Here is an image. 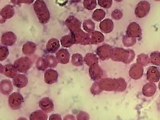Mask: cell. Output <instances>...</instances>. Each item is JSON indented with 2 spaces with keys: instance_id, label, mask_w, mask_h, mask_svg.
<instances>
[{
  "instance_id": "obj_5",
  "label": "cell",
  "mask_w": 160,
  "mask_h": 120,
  "mask_svg": "<svg viewBox=\"0 0 160 120\" xmlns=\"http://www.w3.org/2000/svg\"><path fill=\"white\" fill-rule=\"evenodd\" d=\"M24 102V98L22 95L18 92H14L11 93L8 98V104L11 109L16 110L19 109Z\"/></svg>"
},
{
  "instance_id": "obj_40",
  "label": "cell",
  "mask_w": 160,
  "mask_h": 120,
  "mask_svg": "<svg viewBox=\"0 0 160 120\" xmlns=\"http://www.w3.org/2000/svg\"><path fill=\"white\" fill-rule=\"evenodd\" d=\"M48 61L49 67L50 68H55L58 64V61L56 58L53 56H48L46 58Z\"/></svg>"
},
{
  "instance_id": "obj_13",
  "label": "cell",
  "mask_w": 160,
  "mask_h": 120,
  "mask_svg": "<svg viewBox=\"0 0 160 120\" xmlns=\"http://www.w3.org/2000/svg\"><path fill=\"white\" fill-rule=\"evenodd\" d=\"M16 36L14 32L11 31H8L2 34L1 38V42L3 45L10 46L16 42Z\"/></svg>"
},
{
  "instance_id": "obj_47",
  "label": "cell",
  "mask_w": 160,
  "mask_h": 120,
  "mask_svg": "<svg viewBox=\"0 0 160 120\" xmlns=\"http://www.w3.org/2000/svg\"><path fill=\"white\" fill-rule=\"evenodd\" d=\"M57 3L60 4V6H64V4L68 1V0H57Z\"/></svg>"
},
{
  "instance_id": "obj_11",
  "label": "cell",
  "mask_w": 160,
  "mask_h": 120,
  "mask_svg": "<svg viewBox=\"0 0 160 120\" xmlns=\"http://www.w3.org/2000/svg\"><path fill=\"white\" fill-rule=\"evenodd\" d=\"M146 78L151 82H157L160 79V72L155 66H150L146 72Z\"/></svg>"
},
{
  "instance_id": "obj_21",
  "label": "cell",
  "mask_w": 160,
  "mask_h": 120,
  "mask_svg": "<svg viewBox=\"0 0 160 120\" xmlns=\"http://www.w3.org/2000/svg\"><path fill=\"white\" fill-rule=\"evenodd\" d=\"M13 89L10 80L4 79L0 82V92L4 95H9Z\"/></svg>"
},
{
  "instance_id": "obj_19",
  "label": "cell",
  "mask_w": 160,
  "mask_h": 120,
  "mask_svg": "<svg viewBox=\"0 0 160 120\" xmlns=\"http://www.w3.org/2000/svg\"><path fill=\"white\" fill-rule=\"evenodd\" d=\"M99 28L102 32L104 33H109L112 32L114 29L113 21L109 18L105 19L100 22Z\"/></svg>"
},
{
  "instance_id": "obj_50",
  "label": "cell",
  "mask_w": 160,
  "mask_h": 120,
  "mask_svg": "<svg viewBox=\"0 0 160 120\" xmlns=\"http://www.w3.org/2000/svg\"><path fill=\"white\" fill-rule=\"evenodd\" d=\"M17 120H28V119L24 117H20Z\"/></svg>"
},
{
  "instance_id": "obj_12",
  "label": "cell",
  "mask_w": 160,
  "mask_h": 120,
  "mask_svg": "<svg viewBox=\"0 0 160 120\" xmlns=\"http://www.w3.org/2000/svg\"><path fill=\"white\" fill-rule=\"evenodd\" d=\"M41 109L46 113L51 112L54 110V103L52 100L48 97L42 98L39 102Z\"/></svg>"
},
{
  "instance_id": "obj_51",
  "label": "cell",
  "mask_w": 160,
  "mask_h": 120,
  "mask_svg": "<svg viewBox=\"0 0 160 120\" xmlns=\"http://www.w3.org/2000/svg\"><path fill=\"white\" fill-rule=\"evenodd\" d=\"M73 1H74V2H79L80 1H81V0H72Z\"/></svg>"
},
{
  "instance_id": "obj_7",
  "label": "cell",
  "mask_w": 160,
  "mask_h": 120,
  "mask_svg": "<svg viewBox=\"0 0 160 120\" xmlns=\"http://www.w3.org/2000/svg\"><path fill=\"white\" fill-rule=\"evenodd\" d=\"M112 52V47L107 44H104L99 46L96 49V54L98 56L99 58L102 61H104L111 58Z\"/></svg>"
},
{
  "instance_id": "obj_9",
  "label": "cell",
  "mask_w": 160,
  "mask_h": 120,
  "mask_svg": "<svg viewBox=\"0 0 160 120\" xmlns=\"http://www.w3.org/2000/svg\"><path fill=\"white\" fill-rule=\"evenodd\" d=\"M142 34V31L140 26L136 22H131L126 29V36L136 38L141 37Z\"/></svg>"
},
{
  "instance_id": "obj_42",
  "label": "cell",
  "mask_w": 160,
  "mask_h": 120,
  "mask_svg": "<svg viewBox=\"0 0 160 120\" xmlns=\"http://www.w3.org/2000/svg\"><path fill=\"white\" fill-rule=\"evenodd\" d=\"M111 17L115 20H119L122 18V12L119 9H115L112 12Z\"/></svg>"
},
{
  "instance_id": "obj_45",
  "label": "cell",
  "mask_w": 160,
  "mask_h": 120,
  "mask_svg": "<svg viewBox=\"0 0 160 120\" xmlns=\"http://www.w3.org/2000/svg\"><path fill=\"white\" fill-rule=\"evenodd\" d=\"M48 120H62L61 116L59 114H52L49 118Z\"/></svg>"
},
{
  "instance_id": "obj_10",
  "label": "cell",
  "mask_w": 160,
  "mask_h": 120,
  "mask_svg": "<svg viewBox=\"0 0 160 120\" xmlns=\"http://www.w3.org/2000/svg\"><path fill=\"white\" fill-rule=\"evenodd\" d=\"M66 24L68 28L70 30L71 33H74L81 30V21L73 16H70L66 21Z\"/></svg>"
},
{
  "instance_id": "obj_49",
  "label": "cell",
  "mask_w": 160,
  "mask_h": 120,
  "mask_svg": "<svg viewBox=\"0 0 160 120\" xmlns=\"http://www.w3.org/2000/svg\"><path fill=\"white\" fill-rule=\"evenodd\" d=\"M3 69H4V66L0 63V73L3 72Z\"/></svg>"
},
{
  "instance_id": "obj_1",
  "label": "cell",
  "mask_w": 160,
  "mask_h": 120,
  "mask_svg": "<svg viewBox=\"0 0 160 120\" xmlns=\"http://www.w3.org/2000/svg\"><path fill=\"white\" fill-rule=\"evenodd\" d=\"M98 84L101 91H122L126 88V82L122 78L102 79L98 82Z\"/></svg>"
},
{
  "instance_id": "obj_53",
  "label": "cell",
  "mask_w": 160,
  "mask_h": 120,
  "mask_svg": "<svg viewBox=\"0 0 160 120\" xmlns=\"http://www.w3.org/2000/svg\"><path fill=\"white\" fill-rule=\"evenodd\" d=\"M158 88H159V90H160V81H159V84H158Z\"/></svg>"
},
{
  "instance_id": "obj_33",
  "label": "cell",
  "mask_w": 160,
  "mask_h": 120,
  "mask_svg": "<svg viewBox=\"0 0 160 120\" xmlns=\"http://www.w3.org/2000/svg\"><path fill=\"white\" fill-rule=\"evenodd\" d=\"M150 62L154 66L160 65V52L156 51L151 53L149 57Z\"/></svg>"
},
{
  "instance_id": "obj_2",
  "label": "cell",
  "mask_w": 160,
  "mask_h": 120,
  "mask_svg": "<svg viewBox=\"0 0 160 120\" xmlns=\"http://www.w3.org/2000/svg\"><path fill=\"white\" fill-rule=\"evenodd\" d=\"M134 56L135 53L131 49L114 48H112L111 59L114 61H121L124 63H129L132 61Z\"/></svg>"
},
{
  "instance_id": "obj_54",
  "label": "cell",
  "mask_w": 160,
  "mask_h": 120,
  "mask_svg": "<svg viewBox=\"0 0 160 120\" xmlns=\"http://www.w3.org/2000/svg\"><path fill=\"white\" fill-rule=\"evenodd\" d=\"M154 1H160V0H154Z\"/></svg>"
},
{
  "instance_id": "obj_48",
  "label": "cell",
  "mask_w": 160,
  "mask_h": 120,
  "mask_svg": "<svg viewBox=\"0 0 160 120\" xmlns=\"http://www.w3.org/2000/svg\"><path fill=\"white\" fill-rule=\"evenodd\" d=\"M5 21H6V19L2 16L1 14V11H0V23L1 24L4 23V22H5Z\"/></svg>"
},
{
  "instance_id": "obj_6",
  "label": "cell",
  "mask_w": 160,
  "mask_h": 120,
  "mask_svg": "<svg viewBox=\"0 0 160 120\" xmlns=\"http://www.w3.org/2000/svg\"><path fill=\"white\" fill-rule=\"evenodd\" d=\"M151 9L150 4L146 1H141L135 8L134 14L138 18H142L148 15Z\"/></svg>"
},
{
  "instance_id": "obj_3",
  "label": "cell",
  "mask_w": 160,
  "mask_h": 120,
  "mask_svg": "<svg viewBox=\"0 0 160 120\" xmlns=\"http://www.w3.org/2000/svg\"><path fill=\"white\" fill-rule=\"evenodd\" d=\"M34 12L41 24H46L49 22L50 14L49 9L43 0H36L33 5Z\"/></svg>"
},
{
  "instance_id": "obj_20",
  "label": "cell",
  "mask_w": 160,
  "mask_h": 120,
  "mask_svg": "<svg viewBox=\"0 0 160 120\" xmlns=\"http://www.w3.org/2000/svg\"><path fill=\"white\" fill-rule=\"evenodd\" d=\"M156 86L153 82H148L145 84L142 89V92L144 96L151 97L154 94L156 91Z\"/></svg>"
},
{
  "instance_id": "obj_30",
  "label": "cell",
  "mask_w": 160,
  "mask_h": 120,
  "mask_svg": "<svg viewBox=\"0 0 160 120\" xmlns=\"http://www.w3.org/2000/svg\"><path fill=\"white\" fill-rule=\"evenodd\" d=\"M36 68L39 71L46 70L48 67H49V64L47 59L43 57L38 58L36 62Z\"/></svg>"
},
{
  "instance_id": "obj_46",
  "label": "cell",
  "mask_w": 160,
  "mask_h": 120,
  "mask_svg": "<svg viewBox=\"0 0 160 120\" xmlns=\"http://www.w3.org/2000/svg\"><path fill=\"white\" fill-rule=\"evenodd\" d=\"M63 120H76L75 117L72 114H67L64 116Z\"/></svg>"
},
{
  "instance_id": "obj_18",
  "label": "cell",
  "mask_w": 160,
  "mask_h": 120,
  "mask_svg": "<svg viewBox=\"0 0 160 120\" xmlns=\"http://www.w3.org/2000/svg\"><path fill=\"white\" fill-rule=\"evenodd\" d=\"M28 82V79L24 74H17L13 78V84L18 88H22L25 87Z\"/></svg>"
},
{
  "instance_id": "obj_44",
  "label": "cell",
  "mask_w": 160,
  "mask_h": 120,
  "mask_svg": "<svg viewBox=\"0 0 160 120\" xmlns=\"http://www.w3.org/2000/svg\"><path fill=\"white\" fill-rule=\"evenodd\" d=\"M34 0H11V2L15 4H19L21 3L31 4Z\"/></svg>"
},
{
  "instance_id": "obj_28",
  "label": "cell",
  "mask_w": 160,
  "mask_h": 120,
  "mask_svg": "<svg viewBox=\"0 0 160 120\" xmlns=\"http://www.w3.org/2000/svg\"><path fill=\"white\" fill-rule=\"evenodd\" d=\"M29 120H48V115L42 110H36L31 113Z\"/></svg>"
},
{
  "instance_id": "obj_41",
  "label": "cell",
  "mask_w": 160,
  "mask_h": 120,
  "mask_svg": "<svg viewBox=\"0 0 160 120\" xmlns=\"http://www.w3.org/2000/svg\"><path fill=\"white\" fill-rule=\"evenodd\" d=\"M76 120H89V115L85 111H79L77 114Z\"/></svg>"
},
{
  "instance_id": "obj_52",
  "label": "cell",
  "mask_w": 160,
  "mask_h": 120,
  "mask_svg": "<svg viewBox=\"0 0 160 120\" xmlns=\"http://www.w3.org/2000/svg\"><path fill=\"white\" fill-rule=\"evenodd\" d=\"M114 1L116 2H121L122 0H114Z\"/></svg>"
},
{
  "instance_id": "obj_36",
  "label": "cell",
  "mask_w": 160,
  "mask_h": 120,
  "mask_svg": "<svg viewBox=\"0 0 160 120\" xmlns=\"http://www.w3.org/2000/svg\"><path fill=\"white\" fill-rule=\"evenodd\" d=\"M84 7L88 10H92L97 6L96 0H84L83 1Z\"/></svg>"
},
{
  "instance_id": "obj_4",
  "label": "cell",
  "mask_w": 160,
  "mask_h": 120,
  "mask_svg": "<svg viewBox=\"0 0 160 120\" xmlns=\"http://www.w3.org/2000/svg\"><path fill=\"white\" fill-rule=\"evenodd\" d=\"M14 66L18 72H26L32 66L31 59L27 57L23 56L16 59L14 62Z\"/></svg>"
},
{
  "instance_id": "obj_32",
  "label": "cell",
  "mask_w": 160,
  "mask_h": 120,
  "mask_svg": "<svg viewBox=\"0 0 160 120\" xmlns=\"http://www.w3.org/2000/svg\"><path fill=\"white\" fill-rule=\"evenodd\" d=\"M84 59L79 53H74L71 57V63L75 66H80L82 65Z\"/></svg>"
},
{
  "instance_id": "obj_37",
  "label": "cell",
  "mask_w": 160,
  "mask_h": 120,
  "mask_svg": "<svg viewBox=\"0 0 160 120\" xmlns=\"http://www.w3.org/2000/svg\"><path fill=\"white\" fill-rule=\"evenodd\" d=\"M9 55V49L6 46H0V61L5 60Z\"/></svg>"
},
{
  "instance_id": "obj_29",
  "label": "cell",
  "mask_w": 160,
  "mask_h": 120,
  "mask_svg": "<svg viewBox=\"0 0 160 120\" xmlns=\"http://www.w3.org/2000/svg\"><path fill=\"white\" fill-rule=\"evenodd\" d=\"M84 62L89 66L98 63V58L97 56L93 53H87L84 58Z\"/></svg>"
},
{
  "instance_id": "obj_16",
  "label": "cell",
  "mask_w": 160,
  "mask_h": 120,
  "mask_svg": "<svg viewBox=\"0 0 160 120\" xmlns=\"http://www.w3.org/2000/svg\"><path fill=\"white\" fill-rule=\"evenodd\" d=\"M56 58L58 62L62 64H66L69 62L70 59L69 52L66 49H61L56 52Z\"/></svg>"
},
{
  "instance_id": "obj_35",
  "label": "cell",
  "mask_w": 160,
  "mask_h": 120,
  "mask_svg": "<svg viewBox=\"0 0 160 120\" xmlns=\"http://www.w3.org/2000/svg\"><path fill=\"white\" fill-rule=\"evenodd\" d=\"M150 62V59L149 57L145 54H141L138 56L137 63L142 66H147Z\"/></svg>"
},
{
  "instance_id": "obj_38",
  "label": "cell",
  "mask_w": 160,
  "mask_h": 120,
  "mask_svg": "<svg viewBox=\"0 0 160 120\" xmlns=\"http://www.w3.org/2000/svg\"><path fill=\"white\" fill-rule=\"evenodd\" d=\"M136 43V38H131L126 35L123 38V44L125 46H132Z\"/></svg>"
},
{
  "instance_id": "obj_27",
  "label": "cell",
  "mask_w": 160,
  "mask_h": 120,
  "mask_svg": "<svg viewBox=\"0 0 160 120\" xmlns=\"http://www.w3.org/2000/svg\"><path fill=\"white\" fill-rule=\"evenodd\" d=\"M91 44H97L102 42L104 39L103 34L99 31H93L90 34Z\"/></svg>"
},
{
  "instance_id": "obj_17",
  "label": "cell",
  "mask_w": 160,
  "mask_h": 120,
  "mask_svg": "<svg viewBox=\"0 0 160 120\" xmlns=\"http://www.w3.org/2000/svg\"><path fill=\"white\" fill-rule=\"evenodd\" d=\"M58 78V72L52 69H48L44 72V81L48 84L56 82Z\"/></svg>"
},
{
  "instance_id": "obj_26",
  "label": "cell",
  "mask_w": 160,
  "mask_h": 120,
  "mask_svg": "<svg viewBox=\"0 0 160 120\" xmlns=\"http://www.w3.org/2000/svg\"><path fill=\"white\" fill-rule=\"evenodd\" d=\"M1 14L2 16L5 19H10L14 14V7L10 4L6 5L1 11Z\"/></svg>"
},
{
  "instance_id": "obj_25",
  "label": "cell",
  "mask_w": 160,
  "mask_h": 120,
  "mask_svg": "<svg viewBox=\"0 0 160 120\" xmlns=\"http://www.w3.org/2000/svg\"><path fill=\"white\" fill-rule=\"evenodd\" d=\"M17 72H18V71L15 69L13 64H8L4 66V69H3L2 73L8 78H14L18 74Z\"/></svg>"
},
{
  "instance_id": "obj_22",
  "label": "cell",
  "mask_w": 160,
  "mask_h": 120,
  "mask_svg": "<svg viewBox=\"0 0 160 120\" xmlns=\"http://www.w3.org/2000/svg\"><path fill=\"white\" fill-rule=\"evenodd\" d=\"M59 46V41L56 38H51L46 44V49L50 53H54L58 51Z\"/></svg>"
},
{
  "instance_id": "obj_31",
  "label": "cell",
  "mask_w": 160,
  "mask_h": 120,
  "mask_svg": "<svg viewBox=\"0 0 160 120\" xmlns=\"http://www.w3.org/2000/svg\"><path fill=\"white\" fill-rule=\"evenodd\" d=\"M83 29L88 33H91L94 31L95 24L91 19H86L82 22Z\"/></svg>"
},
{
  "instance_id": "obj_43",
  "label": "cell",
  "mask_w": 160,
  "mask_h": 120,
  "mask_svg": "<svg viewBox=\"0 0 160 120\" xmlns=\"http://www.w3.org/2000/svg\"><path fill=\"white\" fill-rule=\"evenodd\" d=\"M91 91L93 94H98L99 93L101 92V90L99 89V88L98 86V82L94 83L93 84V86L91 88Z\"/></svg>"
},
{
  "instance_id": "obj_23",
  "label": "cell",
  "mask_w": 160,
  "mask_h": 120,
  "mask_svg": "<svg viewBox=\"0 0 160 120\" xmlns=\"http://www.w3.org/2000/svg\"><path fill=\"white\" fill-rule=\"evenodd\" d=\"M60 42L61 45L64 48H70L71 46L76 44L74 37L71 32L68 35L62 36L60 40Z\"/></svg>"
},
{
  "instance_id": "obj_14",
  "label": "cell",
  "mask_w": 160,
  "mask_h": 120,
  "mask_svg": "<svg viewBox=\"0 0 160 120\" xmlns=\"http://www.w3.org/2000/svg\"><path fill=\"white\" fill-rule=\"evenodd\" d=\"M89 74L90 78L92 80L97 81L100 79V78L102 76L103 71L101 69V68L99 66L98 63H97L89 66Z\"/></svg>"
},
{
  "instance_id": "obj_39",
  "label": "cell",
  "mask_w": 160,
  "mask_h": 120,
  "mask_svg": "<svg viewBox=\"0 0 160 120\" xmlns=\"http://www.w3.org/2000/svg\"><path fill=\"white\" fill-rule=\"evenodd\" d=\"M98 4L103 8L108 9L111 7L112 0H98Z\"/></svg>"
},
{
  "instance_id": "obj_34",
  "label": "cell",
  "mask_w": 160,
  "mask_h": 120,
  "mask_svg": "<svg viewBox=\"0 0 160 120\" xmlns=\"http://www.w3.org/2000/svg\"><path fill=\"white\" fill-rule=\"evenodd\" d=\"M106 16V12L104 10L101 9H96L92 15V18L96 21H102Z\"/></svg>"
},
{
  "instance_id": "obj_24",
  "label": "cell",
  "mask_w": 160,
  "mask_h": 120,
  "mask_svg": "<svg viewBox=\"0 0 160 120\" xmlns=\"http://www.w3.org/2000/svg\"><path fill=\"white\" fill-rule=\"evenodd\" d=\"M36 49L37 46L34 42L28 41L23 45L22 51L25 55H31L36 51Z\"/></svg>"
},
{
  "instance_id": "obj_15",
  "label": "cell",
  "mask_w": 160,
  "mask_h": 120,
  "mask_svg": "<svg viewBox=\"0 0 160 120\" xmlns=\"http://www.w3.org/2000/svg\"><path fill=\"white\" fill-rule=\"evenodd\" d=\"M143 68L142 66L138 63L133 64L129 69V76L134 79H140L143 74Z\"/></svg>"
},
{
  "instance_id": "obj_8",
  "label": "cell",
  "mask_w": 160,
  "mask_h": 120,
  "mask_svg": "<svg viewBox=\"0 0 160 120\" xmlns=\"http://www.w3.org/2000/svg\"><path fill=\"white\" fill-rule=\"evenodd\" d=\"M72 34L74 37L76 44H80L82 45L91 44L90 34L88 32H85L81 29L79 31Z\"/></svg>"
}]
</instances>
